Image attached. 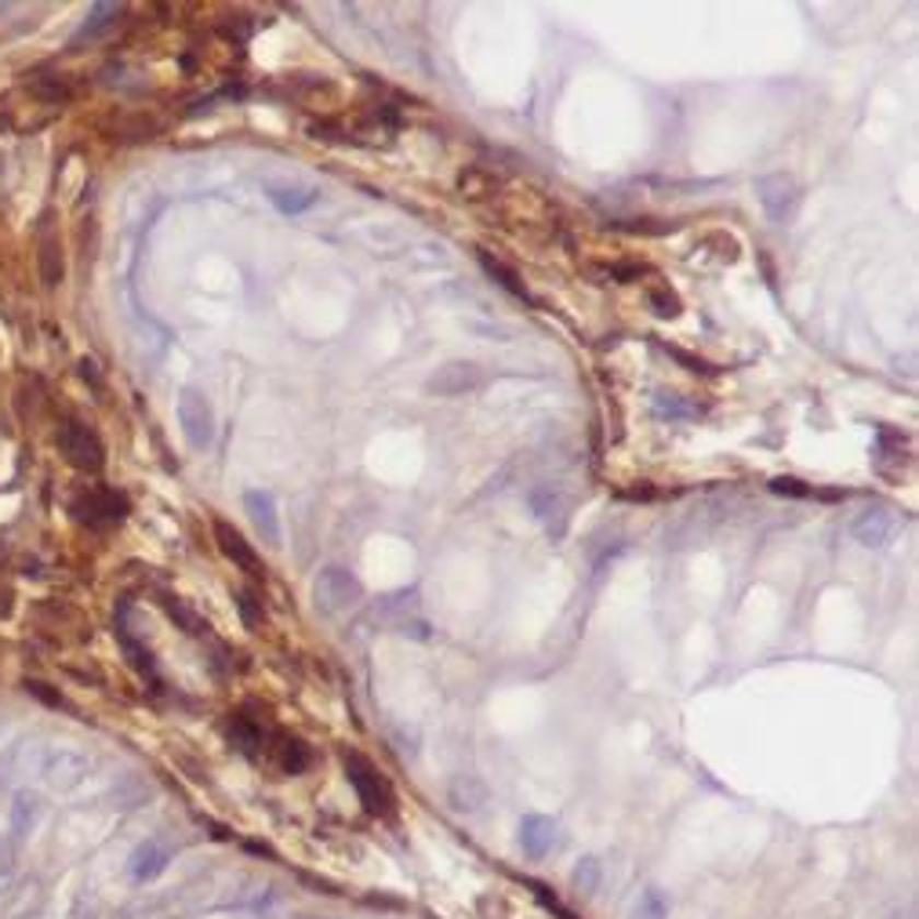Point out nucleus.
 Returning <instances> with one entry per match:
<instances>
[{"label": "nucleus", "mask_w": 919, "mask_h": 919, "mask_svg": "<svg viewBox=\"0 0 919 919\" xmlns=\"http://www.w3.org/2000/svg\"><path fill=\"white\" fill-rule=\"evenodd\" d=\"M55 444H59L62 458L70 462L77 473H98L102 465H106V447H102L95 429L84 426L81 418H66V422L59 426Z\"/></svg>", "instance_id": "1"}, {"label": "nucleus", "mask_w": 919, "mask_h": 919, "mask_svg": "<svg viewBox=\"0 0 919 919\" xmlns=\"http://www.w3.org/2000/svg\"><path fill=\"white\" fill-rule=\"evenodd\" d=\"M313 600L324 615H346V610H353L364 600V585L346 567H324L313 582Z\"/></svg>", "instance_id": "2"}, {"label": "nucleus", "mask_w": 919, "mask_h": 919, "mask_svg": "<svg viewBox=\"0 0 919 919\" xmlns=\"http://www.w3.org/2000/svg\"><path fill=\"white\" fill-rule=\"evenodd\" d=\"M342 764H346L349 786L357 789V796H360V803H364V811L368 814H389L393 811V789H389V781L379 775V767H374L371 759L360 756V753H346Z\"/></svg>", "instance_id": "3"}, {"label": "nucleus", "mask_w": 919, "mask_h": 919, "mask_svg": "<svg viewBox=\"0 0 919 919\" xmlns=\"http://www.w3.org/2000/svg\"><path fill=\"white\" fill-rule=\"evenodd\" d=\"M178 426L193 451H208L214 444V407L200 389H183L178 393Z\"/></svg>", "instance_id": "4"}, {"label": "nucleus", "mask_w": 919, "mask_h": 919, "mask_svg": "<svg viewBox=\"0 0 919 919\" xmlns=\"http://www.w3.org/2000/svg\"><path fill=\"white\" fill-rule=\"evenodd\" d=\"M756 200H759V208H764V214L770 222L789 225L800 211V186H796V178L786 175V172L759 175L756 178Z\"/></svg>", "instance_id": "5"}, {"label": "nucleus", "mask_w": 919, "mask_h": 919, "mask_svg": "<svg viewBox=\"0 0 919 919\" xmlns=\"http://www.w3.org/2000/svg\"><path fill=\"white\" fill-rule=\"evenodd\" d=\"M901 527H905V520L898 509L872 505L850 524V535H854L858 546H865V549H887L891 542L901 535Z\"/></svg>", "instance_id": "6"}, {"label": "nucleus", "mask_w": 919, "mask_h": 919, "mask_svg": "<svg viewBox=\"0 0 919 919\" xmlns=\"http://www.w3.org/2000/svg\"><path fill=\"white\" fill-rule=\"evenodd\" d=\"M484 385V371L473 364V360H451V364L437 368L426 379V393L429 396H462L473 393Z\"/></svg>", "instance_id": "7"}, {"label": "nucleus", "mask_w": 919, "mask_h": 919, "mask_svg": "<svg viewBox=\"0 0 919 919\" xmlns=\"http://www.w3.org/2000/svg\"><path fill=\"white\" fill-rule=\"evenodd\" d=\"M88 770H92V764H88V756L81 753H73V748H48L40 759V775L48 786L55 789H73V786H81V781L88 778Z\"/></svg>", "instance_id": "8"}, {"label": "nucleus", "mask_w": 919, "mask_h": 919, "mask_svg": "<svg viewBox=\"0 0 919 919\" xmlns=\"http://www.w3.org/2000/svg\"><path fill=\"white\" fill-rule=\"evenodd\" d=\"M214 542H219V549H222L225 560H230L233 567H241L244 574H252V578L266 574V563L258 560L255 546L233 524H225V520H214Z\"/></svg>", "instance_id": "9"}, {"label": "nucleus", "mask_w": 919, "mask_h": 919, "mask_svg": "<svg viewBox=\"0 0 919 919\" xmlns=\"http://www.w3.org/2000/svg\"><path fill=\"white\" fill-rule=\"evenodd\" d=\"M263 193L283 214H302L305 208L316 203V189L310 183H299V178H266Z\"/></svg>", "instance_id": "10"}, {"label": "nucleus", "mask_w": 919, "mask_h": 919, "mask_svg": "<svg viewBox=\"0 0 919 919\" xmlns=\"http://www.w3.org/2000/svg\"><path fill=\"white\" fill-rule=\"evenodd\" d=\"M527 505H531V513H535V520H542V524L549 527L552 538L563 535V527H567V498H563V491H556L552 484H538V487H531V491H527Z\"/></svg>", "instance_id": "11"}, {"label": "nucleus", "mask_w": 919, "mask_h": 919, "mask_svg": "<svg viewBox=\"0 0 919 919\" xmlns=\"http://www.w3.org/2000/svg\"><path fill=\"white\" fill-rule=\"evenodd\" d=\"M244 509H247V516H252V524L255 531L263 535L266 546H280V538H283V531H280V513H277V498L263 491V487H255V491H247L244 495Z\"/></svg>", "instance_id": "12"}, {"label": "nucleus", "mask_w": 919, "mask_h": 919, "mask_svg": "<svg viewBox=\"0 0 919 919\" xmlns=\"http://www.w3.org/2000/svg\"><path fill=\"white\" fill-rule=\"evenodd\" d=\"M175 850L164 844V839H146V844L135 847V854L128 861V872L135 883H153L156 876H164L167 865H172Z\"/></svg>", "instance_id": "13"}, {"label": "nucleus", "mask_w": 919, "mask_h": 919, "mask_svg": "<svg viewBox=\"0 0 919 919\" xmlns=\"http://www.w3.org/2000/svg\"><path fill=\"white\" fill-rule=\"evenodd\" d=\"M556 844H560V828L546 814H527L520 822V847H524L527 858H546L552 854Z\"/></svg>", "instance_id": "14"}, {"label": "nucleus", "mask_w": 919, "mask_h": 919, "mask_svg": "<svg viewBox=\"0 0 919 919\" xmlns=\"http://www.w3.org/2000/svg\"><path fill=\"white\" fill-rule=\"evenodd\" d=\"M77 513L84 520H92V524H102V520H106V524H117V520H124V513H128V498L98 487V491H92L81 505H77Z\"/></svg>", "instance_id": "15"}, {"label": "nucleus", "mask_w": 919, "mask_h": 919, "mask_svg": "<svg viewBox=\"0 0 919 919\" xmlns=\"http://www.w3.org/2000/svg\"><path fill=\"white\" fill-rule=\"evenodd\" d=\"M476 263H480V269L498 283V288H505L509 294H513V299H524V302L531 299L527 288H524V280H520V274H516L513 266H505L502 258H495L491 252H476Z\"/></svg>", "instance_id": "16"}, {"label": "nucleus", "mask_w": 919, "mask_h": 919, "mask_svg": "<svg viewBox=\"0 0 919 919\" xmlns=\"http://www.w3.org/2000/svg\"><path fill=\"white\" fill-rule=\"evenodd\" d=\"M37 269H40V280L48 283V288H55V283H62L66 266H62V244H59V236H51V233L40 236Z\"/></svg>", "instance_id": "17"}, {"label": "nucleus", "mask_w": 919, "mask_h": 919, "mask_svg": "<svg viewBox=\"0 0 919 919\" xmlns=\"http://www.w3.org/2000/svg\"><path fill=\"white\" fill-rule=\"evenodd\" d=\"M310 745L299 742V737H280V745H277V767L283 770V775H302L305 767H310Z\"/></svg>", "instance_id": "18"}, {"label": "nucleus", "mask_w": 919, "mask_h": 919, "mask_svg": "<svg viewBox=\"0 0 919 919\" xmlns=\"http://www.w3.org/2000/svg\"><path fill=\"white\" fill-rule=\"evenodd\" d=\"M451 803H455L458 811H465V814H476L487 803V786L480 778H469L465 775L462 781H455V786H451Z\"/></svg>", "instance_id": "19"}, {"label": "nucleus", "mask_w": 919, "mask_h": 919, "mask_svg": "<svg viewBox=\"0 0 919 919\" xmlns=\"http://www.w3.org/2000/svg\"><path fill=\"white\" fill-rule=\"evenodd\" d=\"M651 404H654V415L668 418V422H676V418H698L701 415V404H690L679 393H665V389H658Z\"/></svg>", "instance_id": "20"}, {"label": "nucleus", "mask_w": 919, "mask_h": 919, "mask_svg": "<svg viewBox=\"0 0 919 919\" xmlns=\"http://www.w3.org/2000/svg\"><path fill=\"white\" fill-rule=\"evenodd\" d=\"M668 909H673V901H668L665 891L658 887H647L637 905H632V916L629 919H668Z\"/></svg>", "instance_id": "21"}, {"label": "nucleus", "mask_w": 919, "mask_h": 919, "mask_svg": "<svg viewBox=\"0 0 919 919\" xmlns=\"http://www.w3.org/2000/svg\"><path fill=\"white\" fill-rule=\"evenodd\" d=\"M225 734H230V742H233L236 748H244V753H252L255 745H263V728L247 720L244 712H236V717L230 720V728H225Z\"/></svg>", "instance_id": "22"}, {"label": "nucleus", "mask_w": 919, "mask_h": 919, "mask_svg": "<svg viewBox=\"0 0 919 919\" xmlns=\"http://www.w3.org/2000/svg\"><path fill=\"white\" fill-rule=\"evenodd\" d=\"M600 880H604V865H600V858H582L571 872V883L578 894H596L600 891Z\"/></svg>", "instance_id": "23"}, {"label": "nucleus", "mask_w": 919, "mask_h": 919, "mask_svg": "<svg viewBox=\"0 0 919 919\" xmlns=\"http://www.w3.org/2000/svg\"><path fill=\"white\" fill-rule=\"evenodd\" d=\"M236 615H241L244 629H252V632L266 626V607L252 589H241V593H236Z\"/></svg>", "instance_id": "24"}, {"label": "nucleus", "mask_w": 919, "mask_h": 919, "mask_svg": "<svg viewBox=\"0 0 919 919\" xmlns=\"http://www.w3.org/2000/svg\"><path fill=\"white\" fill-rule=\"evenodd\" d=\"M164 607H167V615H172L178 626H183V632H189V637H200V632H208V621H203L193 607H186L183 600H164Z\"/></svg>", "instance_id": "25"}, {"label": "nucleus", "mask_w": 919, "mask_h": 919, "mask_svg": "<svg viewBox=\"0 0 919 919\" xmlns=\"http://www.w3.org/2000/svg\"><path fill=\"white\" fill-rule=\"evenodd\" d=\"M117 15H124V4H95L92 11H88V22H84V30L77 33V40L92 37V33H98V30H106Z\"/></svg>", "instance_id": "26"}, {"label": "nucleus", "mask_w": 919, "mask_h": 919, "mask_svg": "<svg viewBox=\"0 0 919 919\" xmlns=\"http://www.w3.org/2000/svg\"><path fill=\"white\" fill-rule=\"evenodd\" d=\"M647 299H651L654 313H658V316H665V321H673V316H679V299H676L673 291H665V288H654L651 294H647Z\"/></svg>", "instance_id": "27"}, {"label": "nucleus", "mask_w": 919, "mask_h": 919, "mask_svg": "<svg viewBox=\"0 0 919 919\" xmlns=\"http://www.w3.org/2000/svg\"><path fill=\"white\" fill-rule=\"evenodd\" d=\"M770 491L786 495V498H811L814 495L807 484L796 480V476H775V480H770Z\"/></svg>", "instance_id": "28"}, {"label": "nucleus", "mask_w": 919, "mask_h": 919, "mask_svg": "<svg viewBox=\"0 0 919 919\" xmlns=\"http://www.w3.org/2000/svg\"><path fill=\"white\" fill-rule=\"evenodd\" d=\"M665 349H668V357H676L679 364H687V371H695V374H712V368L706 364V360L690 357V353H684V349H676V346H665Z\"/></svg>", "instance_id": "29"}, {"label": "nucleus", "mask_w": 919, "mask_h": 919, "mask_svg": "<svg viewBox=\"0 0 919 919\" xmlns=\"http://www.w3.org/2000/svg\"><path fill=\"white\" fill-rule=\"evenodd\" d=\"M81 379H84V382H92L95 389H98V371H95V360H81Z\"/></svg>", "instance_id": "30"}]
</instances>
